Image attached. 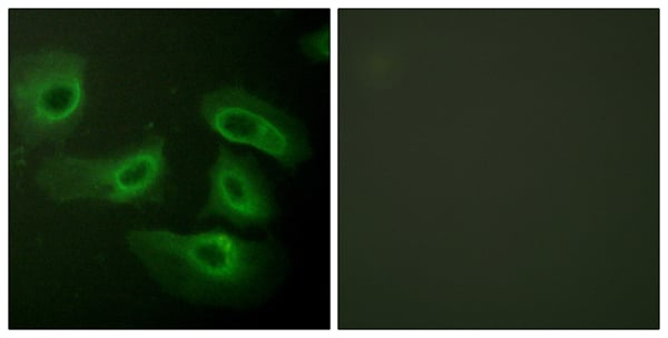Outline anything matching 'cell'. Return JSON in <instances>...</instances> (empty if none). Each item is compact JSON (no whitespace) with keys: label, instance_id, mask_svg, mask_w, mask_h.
Listing matches in <instances>:
<instances>
[{"label":"cell","instance_id":"1","mask_svg":"<svg viewBox=\"0 0 668 338\" xmlns=\"http://www.w3.org/2000/svg\"><path fill=\"white\" fill-rule=\"evenodd\" d=\"M126 242L157 282L191 300H243L271 284L279 262L269 242L243 239L219 226L189 233L137 228L127 232Z\"/></svg>","mask_w":668,"mask_h":338},{"label":"cell","instance_id":"2","mask_svg":"<svg viewBox=\"0 0 668 338\" xmlns=\"http://www.w3.org/2000/svg\"><path fill=\"white\" fill-rule=\"evenodd\" d=\"M86 57L72 49L41 48L8 60L7 95L13 130L26 149H60L86 108Z\"/></svg>","mask_w":668,"mask_h":338},{"label":"cell","instance_id":"3","mask_svg":"<svg viewBox=\"0 0 668 338\" xmlns=\"http://www.w3.org/2000/svg\"><path fill=\"white\" fill-rule=\"evenodd\" d=\"M168 176L165 138L150 133L106 156H76L57 149L38 162L33 181L43 197L57 203L94 200L137 207L159 201Z\"/></svg>","mask_w":668,"mask_h":338},{"label":"cell","instance_id":"4","mask_svg":"<svg viewBox=\"0 0 668 338\" xmlns=\"http://www.w3.org/2000/svg\"><path fill=\"white\" fill-rule=\"evenodd\" d=\"M199 113L205 125L225 140L252 146L286 169L311 153L305 128L295 117L242 87L205 93Z\"/></svg>","mask_w":668,"mask_h":338},{"label":"cell","instance_id":"5","mask_svg":"<svg viewBox=\"0 0 668 338\" xmlns=\"http://www.w3.org/2000/svg\"><path fill=\"white\" fill-rule=\"evenodd\" d=\"M277 215L269 181L249 156L220 145L208 170V195L200 219L222 218L237 228L268 225Z\"/></svg>","mask_w":668,"mask_h":338},{"label":"cell","instance_id":"6","mask_svg":"<svg viewBox=\"0 0 668 338\" xmlns=\"http://www.w3.org/2000/svg\"><path fill=\"white\" fill-rule=\"evenodd\" d=\"M303 52L313 60H325L331 50V28L324 24L301 39Z\"/></svg>","mask_w":668,"mask_h":338}]
</instances>
